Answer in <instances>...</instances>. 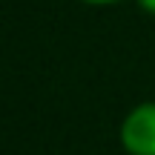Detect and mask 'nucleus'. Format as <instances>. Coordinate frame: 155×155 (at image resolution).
I'll return each mask as SVG.
<instances>
[{
  "instance_id": "1",
  "label": "nucleus",
  "mask_w": 155,
  "mask_h": 155,
  "mask_svg": "<svg viewBox=\"0 0 155 155\" xmlns=\"http://www.w3.org/2000/svg\"><path fill=\"white\" fill-rule=\"evenodd\" d=\"M118 141L127 155H155V101H141L124 115Z\"/></svg>"
},
{
  "instance_id": "2",
  "label": "nucleus",
  "mask_w": 155,
  "mask_h": 155,
  "mask_svg": "<svg viewBox=\"0 0 155 155\" xmlns=\"http://www.w3.org/2000/svg\"><path fill=\"white\" fill-rule=\"evenodd\" d=\"M138 3L141 12H147V15H155V0H135Z\"/></svg>"
},
{
  "instance_id": "3",
  "label": "nucleus",
  "mask_w": 155,
  "mask_h": 155,
  "mask_svg": "<svg viewBox=\"0 0 155 155\" xmlns=\"http://www.w3.org/2000/svg\"><path fill=\"white\" fill-rule=\"evenodd\" d=\"M81 3H86V6H115V3H121V0H81Z\"/></svg>"
}]
</instances>
